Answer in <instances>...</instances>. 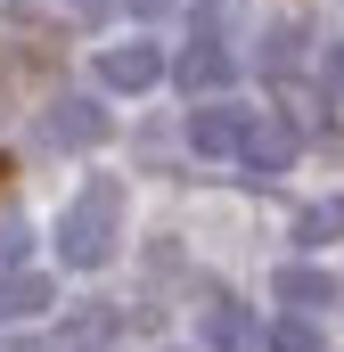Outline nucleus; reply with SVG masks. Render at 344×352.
<instances>
[{"instance_id":"obj_5","label":"nucleus","mask_w":344,"mask_h":352,"mask_svg":"<svg viewBox=\"0 0 344 352\" xmlns=\"http://www.w3.org/2000/svg\"><path fill=\"white\" fill-rule=\"evenodd\" d=\"M238 140H246V107H197L189 115V148L197 156H238Z\"/></svg>"},{"instance_id":"obj_10","label":"nucleus","mask_w":344,"mask_h":352,"mask_svg":"<svg viewBox=\"0 0 344 352\" xmlns=\"http://www.w3.org/2000/svg\"><path fill=\"white\" fill-rule=\"evenodd\" d=\"M295 238H303V246H328V238H344V197H328V205H303V213H295Z\"/></svg>"},{"instance_id":"obj_14","label":"nucleus","mask_w":344,"mask_h":352,"mask_svg":"<svg viewBox=\"0 0 344 352\" xmlns=\"http://www.w3.org/2000/svg\"><path fill=\"white\" fill-rule=\"evenodd\" d=\"M25 246H33V230L25 221H0V263H25Z\"/></svg>"},{"instance_id":"obj_17","label":"nucleus","mask_w":344,"mask_h":352,"mask_svg":"<svg viewBox=\"0 0 344 352\" xmlns=\"http://www.w3.org/2000/svg\"><path fill=\"white\" fill-rule=\"evenodd\" d=\"M0 180H8V164H0Z\"/></svg>"},{"instance_id":"obj_11","label":"nucleus","mask_w":344,"mask_h":352,"mask_svg":"<svg viewBox=\"0 0 344 352\" xmlns=\"http://www.w3.org/2000/svg\"><path fill=\"white\" fill-rule=\"evenodd\" d=\"M270 352H320V328H312V311H287V320L270 328Z\"/></svg>"},{"instance_id":"obj_15","label":"nucleus","mask_w":344,"mask_h":352,"mask_svg":"<svg viewBox=\"0 0 344 352\" xmlns=\"http://www.w3.org/2000/svg\"><path fill=\"white\" fill-rule=\"evenodd\" d=\"M123 8H131V16H172L180 0H123Z\"/></svg>"},{"instance_id":"obj_6","label":"nucleus","mask_w":344,"mask_h":352,"mask_svg":"<svg viewBox=\"0 0 344 352\" xmlns=\"http://www.w3.org/2000/svg\"><path fill=\"white\" fill-rule=\"evenodd\" d=\"M156 74H164V58H156L148 41H115V50L98 58V82L107 90H148Z\"/></svg>"},{"instance_id":"obj_7","label":"nucleus","mask_w":344,"mask_h":352,"mask_svg":"<svg viewBox=\"0 0 344 352\" xmlns=\"http://www.w3.org/2000/svg\"><path fill=\"white\" fill-rule=\"evenodd\" d=\"M279 303H287V311H328V303H336V278L312 270V263H287L279 270Z\"/></svg>"},{"instance_id":"obj_9","label":"nucleus","mask_w":344,"mask_h":352,"mask_svg":"<svg viewBox=\"0 0 344 352\" xmlns=\"http://www.w3.org/2000/svg\"><path fill=\"white\" fill-rule=\"evenodd\" d=\"M41 303H50V278L41 270H8L0 278V320H33Z\"/></svg>"},{"instance_id":"obj_8","label":"nucleus","mask_w":344,"mask_h":352,"mask_svg":"<svg viewBox=\"0 0 344 352\" xmlns=\"http://www.w3.org/2000/svg\"><path fill=\"white\" fill-rule=\"evenodd\" d=\"M205 344L213 352H255V320L238 303H205Z\"/></svg>"},{"instance_id":"obj_16","label":"nucleus","mask_w":344,"mask_h":352,"mask_svg":"<svg viewBox=\"0 0 344 352\" xmlns=\"http://www.w3.org/2000/svg\"><path fill=\"white\" fill-rule=\"evenodd\" d=\"M83 8H107V0H83Z\"/></svg>"},{"instance_id":"obj_3","label":"nucleus","mask_w":344,"mask_h":352,"mask_svg":"<svg viewBox=\"0 0 344 352\" xmlns=\"http://www.w3.org/2000/svg\"><path fill=\"white\" fill-rule=\"evenodd\" d=\"M41 140H50V148H98V140H107V107H98V98H58V107L41 115Z\"/></svg>"},{"instance_id":"obj_2","label":"nucleus","mask_w":344,"mask_h":352,"mask_svg":"<svg viewBox=\"0 0 344 352\" xmlns=\"http://www.w3.org/2000/svg\"><path fill=\"white\" fill-rule=\"evenodd\" d=\"M230 74H238V50H230L213 25H197V33H189V50H180V66H172V82L205 98V90H222Z\"/></svg>"},{"instance_id":"obj_1","label":"nucleus","mask_w":344,"mask_h":352,"mask_svg":"<svg viewBox=\"0 0 344 352\" xmlns=\"http://www.w3.org/2000/svg\"><path fill=\"white\" fill-rule=\"evenodd\" d=\"M115 238H123V188H115V180H90L83 197L58 213V263L98 270L115 254Z\"/></svg>"},{"instance_id":"obj_12","label":"nucleus","mask_w":344,"mask_h":352,"mask_svg":"<svg viewBox=\"0 0 344 352\" xmlns=\"http://www.w3.org/2000/svg\"><path fill=\"white\" fill-rule=\"evenodd\" d=\"M295 58H303V33H287V25H279V33L262 41V74H279V82H287V74H295Z\"/></svg>"},{"instance_id":"obj_13","label":"nucleus","mask_w":344,"mask_h":352,"mask_svg":"<svg viewBox=\"0 0 344 352\" xmlns=\"http://www.w3.org/2000/svg\"><path fill=\"white\" fill-rule=\"evenodd\" d=\"M320 98H344V41H320Z\"/></svg>"},{"instance_id":"obj_4","label":"nucleus","mask_w":344,"mask_h":352,"mask_svg":"<svg viewBox=\"0 0 344 352\" xmlns=\"http://www.w3.org/2000/svg\"><path fill=\"white\" fill-rule=\"evenodd\" d=\"M238 164L255 180H279L287 164H295V131L287 123H262V115H246V140H238Z\"/></svg>"}]
</instances>
